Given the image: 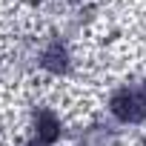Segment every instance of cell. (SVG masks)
Segmentation results:
<instances>
[{
  "mask_svg": "<svg viewBox=\"0 0 146 146\" xmlns=\"http://www.w3.org/2000/svg\"><path fill=\"white\" fill-rule=\"evenodd\" d=\"M35 137H37L40 146H52V143L60 137V120L54 117V112H49V109H40V112H37Z\"/></svg>",
  "mask_w": 146,
  "mask_h": 146,
  "instance_id": "obj_2",
  "label": "cell"
},
{
  "mask_svg": "<svg viewBox=\"0 0 146 146\" xmlns=\"http://www.w3.org/2000/svg\"><path fill=\"white\" fill-rule=\"evenodd\" d=\"M109 112L120 123H140L146 120V95L143 89H117L109 100Z\"/></svg>",
  "mask_w": 146,
  "mask_h": 146,
  "instance_id": "obj_1",
  "label": "cell"
},
{
  "mask_svg": "<svg viewBox=\"0 0 146 146\" xmlns=\"http://www.w3.org/2000/svg\"><path fill=\"white\" fill-rule=\"evenodd\" d=\"M140 89H143V95H146V83H143V86H140Z\"/></svg>",
  "mask_w": 146,
  "mask_h": 146,
  "instance_id": "obj_4",
  "label": "cell"
},
{
  "mask_svg": "<svg viewBox=\"0 0 146 146\" xmlns=\"http://www.w3.org/2000/svg\"><path fill=\"white\" fill-rule=\"evenodd\" d=\"M43 66L49 69V72H66V66H69V54H66V49H63V43L60 40H52L49 46H46V52H43Z\"/></svg>",
  "mask_w": 146,
  "mask_h": 146,
  "instance_id": "obj_3",
  "label": "cell"
}]
</instances>
